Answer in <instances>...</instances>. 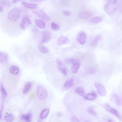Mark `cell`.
Wrapping results in <instances>:
<instances>
[{"label":"cell","mask_w":122,"mask_h":122,"mask_svg":"<svg viewBox=\"0 0 122 122\" xmlns=\"http://www.w3.org/2000/svg\"><path fill=\"white\" fill-rule=\"evenodd\" d=\"M102 37L101 36H98L94 38L92 41L91 45L93 47L96 46L99 41L101 39Z\"/></svg>","instance_id":"21"},{"label":"cell","mask_w":122,"mask_h":122,"mask_svg":"<svg viewBox=\"0 0 122 122\" xmlns=\"http://www.w3.org/2000/svg\"><path fill=\"white\" fill-rule=\"evenodd\" d=\"M37 93L39 98L44 100L47 98L48 96V93L47 89L42 86L38 87L37 89Z\"/></svg>","instance_id":"2"},{"label":"cell","mask_w":122,"mask_h":122,"mask_svg":"<svg viewBox=\"0 0 122 122\" xmlns=\"http://www.w3.org/2000/svg\"><path fill=\"white\" fill-rule=\"evenodd\" d=\"M69 41V40L68 38L62 37L58 39L57 43L58 45L60 46L63 44H68Z\"/></svg>","instance_id":"11"},{"label":"cell","mask_w":122,"mask_h":122,"mask_svg":"<svg viewBox=\"0 0 122 122\" xmlns=\"http://www.w3.org/2000/svg\"><path fill=\"white\" fill-rule=\"evenodd\" d=\"M9 59V56L7 54L2 52L0 53V62L1 63H3L7 62Z\"/></svg>","instance_id":"12"},{"label":"cell","mask_w":122,"mask_h":122,"mask_svg":"<svg viewBox=\"0 0 122 122\" xmlns=\"http://www.w3.org/2000/svg\"><path fill=\"white\" fill-rule=\"evenodd\" d=\"M97 97V94L95 91L86 94L84 98L85 100H92L96 99Z\"/></svg>","instance_id":"14"},{"label":"cell","mask_w":122,"mask_h":122,"mask_svg":"<svg viewBox=\"0 0 122 122\" xmlns=\"http://www.w3.org/2000/svg\"><path fill=\"white\" fill-rule=\"evenodd\" d=\"M103 19L101 17H97L92 18L90 20V22L94 24H97L102 22Z\"/></svg>","instance_id":"26"},{"label":"cell","mask_w":122,"mask_h":122,"mask_svg":"<svg viewBox=\"0 0 122 122\" xmlns=\"http://www.w3.org/2000/svg\"><path fill=\"white\" fill-rule=\"evenodd\" d=\"M49 112V108H46L43 110L41 112L40 115V117L42 119L46 118L48 115Z\"/></svg>","instance_id":"24"},{"label":"cell","mask_w":122,"mask_h":122,"mask_svg":"<svg viewBox=\"0 0 122 122\" xmlns=\"http://www.w3.org/2000/svg\"><path fill=\"white\" fill-rule=\"evenodd\" d=\"M15 116L12 114H10L6 115L4 117L5 120L7 122H12L15 119Z\"/></svg>","instance_id":"29"},{"label":"cell","mask_w":122,"mask_h":122,"mask_svg":"<svg viewBox=\"0 0 122 122\" xmlns=\"http://www.w3.org/2000/svg\"><path fill=\"white\" fill-rule=\"evenodd\" d=\"M104 107L107 111L115 115L120 120L122 121V117L117 111L112 108L107 103L105 104Z\"/></svg>","instance_id":"5"},{"label":"cell","mask_w":122,"mask_h":122,"mask_svg":"<svg viewBox=\"0 0 122 122\" xmlns=\"http://www.w3.org/2000/svg\"><path fill=\"white\" fill-rule=\"evenodd\" d=\"M72 122H79V121L78 119L76 118L75 117H73L71 119Z\"/></svg>","instance_id":"35"},{"label":"cell","mask_w":122,"mask_h":122,"mask_svg":"<svg viewBox=\"0 0 122 122\" xmlns=\"http://www.w3.org/2000/svg\"><path fill=\"white\" fill-rule=\"evenodd\" d=\"M51 38V34L48 31H44L43 33L41 43L43 44L48 42Z\"/></svg>","instance_id":"8"},{"label":"cell","mask_w":122,"mask_h":122,"mask_svg":"<svg viewBox=\"0 0 122 122\" xmlns=\"http://www.w3.org/2000/svg\"><path fill=\"white\" fill-rule=\"evenodd\" d=\"M31 21L27 17L24 18L22 19L20 24V27L22 29H25L32 25Z\"/></svg>","instance_id":"6"},{"label":"cell","mask_w":122,"mask_h":122,"mask_svg":"<svg viewBox=\"0 0 122 122\" xmlns=\"http://www.w3.org/2000/svg\"><path fill=\"white\" fill-rule=\"evenodd\" d=\"M51 26L52 29L54 30H58L59 28V25L54 22L51 23Z\"/></svg>","instance_id":"32"},{"label":"cell","mask_w":122,"mask_h":122,"mask_svg":"<svg viewBox=\"0 0 122 122\" xmlns=\"http://www.w3.org/2000/svg\"><path fill=\"white\" fill-rule=\"evenodd\" d=\"M91 13L88 11H85L81 12L78 15L79 18L82 19H86L91 16Z\"/></svg>","instance_id":"16"},{"label":"cell","mask_w":122,"mask_h":122,"mask_svg":"<svg viewBox=\"0 0 122 122\" xmlns=\"http://www.w3.org/2000/svg\"><path fill=\"white\" fill-rule=\"evenodd\" d=\"M32 84L30 82H28L25 84L23 90V93L24 94L28 93L30 90Z\"/></svg>","instance_id":"18"},{"label":"cell","mask_w":122,"mask_h":122,"mask_svg":"<svg viewBox=\"0 0 122 122\" xmlns=\"http://www.w3.org/2000/svg\"><path fill=\"white\" fill-rule=\"evenodd\" d=\"M63 13L64 15L66 16H69L71 14V12L68 10H65L63 11Z\"/></svg>","instance_id":"34"},{"label":"cell","mask_w":122,"mask_h":122,"mask_svg":"<svg viewBox=\"0 0 122 122\" xmlns=\"http://www.w3.org/2000/svg\"><path fill=\"white\" fill-rule=\"evenodd\" d=\"M35 23L37 26L39 28L41 29H44L46 27L44 22L42 20L39 19H36Z\"/></svg>","instance_id":"27"},{"label":"cell","mask_w":122,"mask_h":122,"mask_svg":"<svg viewBox=\"0 0 122 122\" xmlns=\"http://www.w3.org/2000/svg\"><path fill=\"white\" fill-rule=\"evenodd\" d=\"M108 122H114V121L112 120H111L110 119H108Z\"/></svg>","instance_id":"39"},{"label":"cell","mask_w":122,"mask_h":122,"mask_svg":"<svg viewBox=\"0 0 122 122\" xmlns=\"http://www.w3.org/2000/svg\"><path fill=\"white\" fill-rule=\"evenodd\" d=\"M1 6L3 7H8L11 5L10 2L8 0H2L1 1Z\"/></svg>","instance_id":"30"},{"label":"cell","mask_w":122,"mask_h":122,"mask_svg":"<svg viewBox=\"0 0 122 122\" xmlns=\"http://www.w3.org/2000/svg\"><path fill=\"white\" fill-rule=\"evenodd\" d=\"M21 13V10L19 9L14 8L9 13L8 15L9 19L11 22L16 21L20 18Z\"/></svg>","instance_id":"1"},{"label":"cell","mask_w":122,"mask_h":122,"mask_svg":"<svg viewBox=\"0 0 122 122\" xmlns=\"http://www.w3.org/2000/svg\"><path fill=\"white\" fill-rule=\"evenodd\" d=\"M32 114L29 113L22 115L21 117V119L27 122H30L32 118Z\"/></svg>","instance_id":"20"},{"label":"cell","mask_w":122,"mask_h":122,"mask_svg":"<svg viewBox=\"0 0 122 122\" xmlns=\"http://www.w3.org/2000/svg\"><path fill=\"white\" fill-rule=\"evenodd\" d=\"M64 61L67 63L71 64L72 65L80 63L79 60L74 59H65Z\"/></svg>","instance_id":"28"},{"label":"cell","mask_w":122,"mask_h":122,"mask_svg":"<svg viewBox=\"0 0 122 122\" xmlns=\"http://www.w3.org/2000/svg\"><path fill=\"white\" fill-rule=\"evenodd\" d=\"M56 62L60 71L63 74L66 75L67 70L63 62L61 60L57 59Z\"/></svg>","instance_id":"10"},{"label":"cell","mask_w":122,"mask_h":122,"mask_svg":"<svg viewBox=\"0 0 122 122\" xmlns=\"http://www.w3.org/2000/svg\"><path fill=\"white\" fill-rule=\"evenodd\" d=\"M23 0H12V2L14 3H16L18 2Z\"/></svg>","instance_id":"36"},{"label":"cell","mask_w":122,"mask_h":122,"mask_svg":"<svg viewBox=\"0 0 122 122\" xmlns=\"http://www.w3.org/2000/svg\"><path fill=\"white\" fill-rule=\"evenodd\" d=\"M75 83L73 79L72 78H69L65 83L63 87L64 88H68L73 87Z\"/></svg>","instance_id":"13"},{"label":"cell","mask_w":122,"mask_h":122,"mask_svg":"<svg viewBox=\"0 0 122 122\" xmlns=\"http://www.w3.org/2000/svg\"><path fill=\"white\" fill-rule=\"evenodd\" d=\"M32 13L41 19L47 21H49L50 19L47 15L44 12L41 10H35Z\"/></svg>","instance_id":"7"},{"label":"cell","mask_w":122,"mask_h":122,"mask_svg":"<svg viewBox=\"0 0 122 122\" xmlns=\"http://www.w3.org/2000/svg\"><path fill=\"white\" fill-rule=\"evenodd\" d=\"M86 39V36L83 32L79 33L77 37L78 41L81 45H83L85 43Z\"/></svg>","instance_id":"9"},{"label":"cell","mask_w":122,"mask_h":122,"mask_svg":"<svg viewBox=\"0 0 122 122\" xmlns=\"http://www.w3.org/2000/svg\"><path fill=\"white\" fill-rule=\"evenodd\" d=\"M10 71L11 74L14 75L18 74L20 72L19 68L15 65L11 66L10 68Z\"/></svg>","instance_id":"22"},{"label":"cell","mask_w":122,"mask_h":122,"mask_svg":"<svg viewBox=\"0 0 122 122\" xmlns=\"http://www.w3.org/2000/svg\"><path fill=\"white\" fill-rule=\"evenodd\" d=\"M1 95L4 98H6L7 96V93L2 85L1 86Z\"/></svg>","instance_id":"31"},{"label":"cell","mask_w":122,"mask_h":122,"mask_svg":"<svg viewBox=\"0 0 122 122\" xmlns=\"http://www.w3.org/2000/svg\"><path fill=\"white\" fill-rule=\"evenodd\" d=\"M117 7L115 2H110L105 5L104 9L106 12L109 15L114 14L117 9Z\"/></svg>","instance_id":"3"},{"label":"cell","mask_w":122,"mask_h":122,"mask_svg":"<svg viewBox=\"0 0 122 122\" xmlns=\"http://www.w3.org/2000/svg\"><path fill=\"white\" fill-rule=\"evenodd\" d=\"M22 4L25 7L31 9H36L39 7L37 4H31L25 2H23Z\"/></svg>","instance_id":"17"},{"label":"cell","mask_w":122,"mask_h":122,"mask_svg":"<svg viewBox=\"0 0 122 122\" xmlns=\"http://www.w3.org/2000/svg\"><path fill=\"white\" fill-rule=\"evenodd\" d=\"M75 93L84 98L85 97V92L84 89L82 87L78 88L75 91Z\"/></svg>","instance_id":"19"},{"label":"cell","mask_w":122,"mask_h":122,"mask_svg":"<svg viewBox=\"0 0 122 122\" xmlns=\"http://www.w3.org/2000/svg\"><path fill=\"white\" fill-rule=\"evenodd\" d=\"M112 96L116 104L118 106L122 105V99L117 94L114 93Z\"/></svg>","instance_id":"15"},{"label":"cell","mask_w":122,"mask_h":122,"mask_svg":"<svg viewBox=\"0 0 122 122\" xmlns=\"http://www.w3.org/2000/svg\"><path fill=\"white\" fill-rule=\"evenodd\" d=\"M39 50L42 53H47L49 52L48 49L44 45L41 43H40L39 45Z\"/></svg>","instance_id":"25"},{"label":"cell","mask_w":122,"mask_h":122,"mask_svg":"<svg viewBox=\"0 0 122 122\" xmlns=\"http://www.w3.org/2000/svg\"><path fill=\"white\" fill-rule=\"evenodd\" d=\"M88 112L90 114L94 116L96 115L97 114L96 112L92 107H90L88 109Z\"/></svg>","instance_id":"33"},{"label":"cell","mask_w":122,"mask_h":122,"mask_svg":"<svg viewBox=\"0 0 122 122\" xmlns=\"http://www.w3.org/2000/svg\"><path fill=\"white\" fill-rule=\"evenodd\" d=\"M97 92L101 97L105 96L106 94V89L104 85L100 82H96L94 84Z\"/></svg>","instance_id":"4"},{"label":"cell","mask_w":122,"mask_h":122,"mask_svg":"<svg viewBox=\"0 0 122 122\" xmlns=\"http://www.w3.org/2000/svg\"><path fill=\"white\" fill-rule=\"evenodd\" d=\"M57 115L59 117H60L62 116V114L60 113H59L57 114Z\"/></svg>","instance_id":"38"},{"label":"cell","mask_w":122,"mask_h":122,"mask_svg":"<svg viewBox=\"0 0 122 122\" xmlns=\"http://www.w3.org/2000/svg\"><path fill=\"white\" fill-rule=\"evenodd\" d=\"M3 7L2 6H0V11L1 12H2L3 11Z\"/></svg>","instance_id":"37"},{"label":"cell","mask_w":122,"mask_h":122,"mask_svg":"<svg viewBox=\"0 0 122 122\" xmlns=\"http://www.w3.org/2000/svg\"><path fill=\"white\" fill-rule=\"evenodd\" d=\"M80 66V63L73 64L71 67L72 72L74 74L77 73L78 72Z\"/></svg>","instance_id":"23"}]
</instances>
